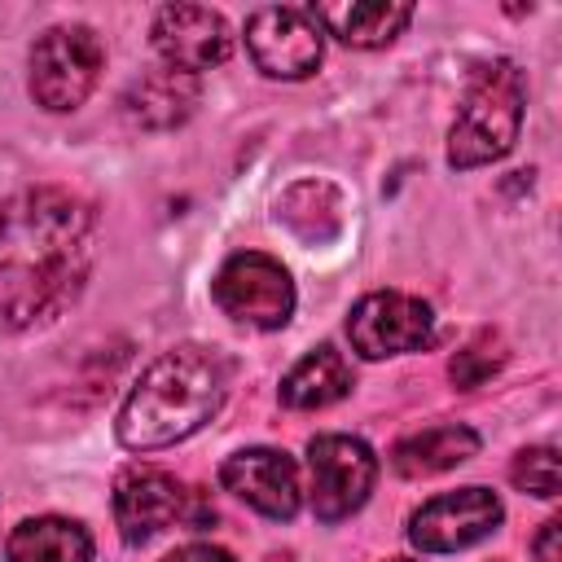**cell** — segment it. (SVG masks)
I'll return each instance as SVG.
<instances>
[{
    "instance_id": "22",
    "label": "cell",
    "mask_w": 562,
    "mask_h": 562,
    "mask_svg": "<svg viewBox=\"0 0 562 562\" xmlns=\"http://www.w3.org/2000/svg\"><path fill=\"white\" fill-rule=\"evenodd\" d=\"M268 562H294V558H290V553H272Z\"/></svg>"
},
{
    "instance_id": "23",
    "label": "cell",
    "mask_w": 562,
    "mask_h": 562,
    "mask_svg": "<svg viewBox=\"0 0 562 562\" xmlns=\"http://www.w3.org/2000/svg\"><path fill=\"white\" fill-rule=\"evenodd\" d=\"M395 562H404V558H395Z\"/></svg>"
},
{
    "instance_id": "20",
    "label": "cell",
    "mask_w": 562,
    "mask_h": 562,
    "mask_svg": "<svg viewBox=\"0 0 562 562\" xmlns=\"http://www.w3.org/2000/svg\"><path fill=\"white\" fill-rule=\"evenodd\" d=\"M558 540H562V522H558V518L540 522V531H536V540H531V553H536V562H562V549H558Z\"/></svg>"
},
{
    "instance_id": "14",
    "label": "cell",
    "mask_w": 562,
    "mask_h": 562,
    "mask_svg": "<svg viewBox=\"0 0 562 562\" xmlns=\"http://www.w3.org/2000/svg\"><path fill=\"white\" fill-rule=\"evenodd\" d=\"M316 26H325L329 35H338L351 48H382L386 40H395L408 18L413 4H391V0H369V4H312Z\"/></svg>"
},
{
    "instance_id": "4",
    "label": "cell",
    "mask_w": 562,
    "mask_h": 562,
    "mask_svg": "<svg viewBox=\"0 0 562 562\" xmlns=\"http://www.w3.org/2000/svg\"><path fill=\"white\" fill-rule=\"evenodd\" d=\"M105 66V48L92 26H48L31 48V97L61 114L88 101L97 75Z\"/></svg>"
},
{
    "instance_id": "18",
    "label": "cell",
    "mask_w": 562,
    "mask_h": 562,
    "mask_svg": "<svg viewBox=\"0 0 562 562\" xmlns=\"http://www.w3.org/2000/svg\"><path fill=\"white\" fill-rule=\"evenodd\" d=\"M501 364H505V342H501V334H496V329H479V334L452 356L448 373H452V382H457L461 391H474V386H483Z\"/></svg>"
},
{
    "instance_id": "13",
    "label": "cell",
    "mask_w": 562,
    "mask_h": 562,
    "mask_svg": "<svg viewBox=\"0 0 562 562\" xmlns=\"http://www.w3.org/2000/svg\"><path fill=\"white\" fill-rule=\"evenodd\" d=\"M193 105H198V79L171 66L140 75L123 97V114L136 127H176L180 119H189Z\"/></svg>"
},
{
    "instance_id": "8",
    "label": "cell",
    "mask_w": 562,
    "mask_h": 562,
    "mask_svg": "<svg viewBox=\"0 0 562 562\" xmlns=\"http://www.w3.org/2000/svg\"><path fill=\"white\" fill-rule=\"evenodd\" d=\"M430 334H435L430 307L400 290H378V294L360 299L347 316V338L364 360L417 351L430 342Z\"/></svg>"
},
{
    "instance_id": "7",
    "label": "cell",
    "mask_w": 562,
    "mask_h": 562,
    "mask_svg": "<svg viewBox=\"0 0 562 562\" xmlns=\"http://www.w3.org/2000/svg\"><path fill=\"white\" fill-rule=\"evenodd\" d=\"M246 48L263 75L303 79L321 61V26H316L312 9L268 4L246 18Z\"/></svg>"
},
{
    "instance_id": "11",
    "label": "cell",
    "mask_w": 562,
    "mask_h": 562,
    "mask_svg": "<svg viewBox=\"0 0 562 562\" xmlns=\"http://www.w3.org/2000/svg\"><path fill=\"white\" fill-rule=\"evenodd\" d=\"M154 48L171 70L198 75L206 66H220L233 48L228 22L215 9L202 4H167L154 18Z\"/></svg>"
},
{
    "instance_id": "21",
    "label": "cell",
    "mask_w": 562,
    "mask_h": 562,
    "mask_svg": "<svg viewBox=\"0 0 562 562\" xmlns=\"http://www.w3.org/2000/svg\"><path fill=\"white\" fill-rule=\"evenodd\" d=\"M162 562H233V558L224 549H215V544H184V549L167 553Z\"/></svg>"
},
{
    "instance_id": "9",
    "label": "cell",
    "mask_w": 562,
    "mask_h": 562,
    "mask_svg": "<svg viewBox=\"0 0 562 562\" xmlns=\"http://www.w3.org/2000/svg\"><path fill=\"white\" fill-rule=\"evenodd\" d=\"M501 518H505V509H501L496 492L461 487V492H443V496L426 501L408 518V540L422 553H457V549H470L474 540L492 536L501 527Z\"/></svg>"
},
{
    "instance_id": "5",
    "label": "cell",
    "mask_w": 562,
    "mask_h": 562,
    "mask_svg": "<svg viewBox=\"0 0 562 562\" xmlns=\"http://www.w3.org/2000/svg\"><path fill=\"white\" fill-rule=\"evenodd\" d=\"M211 294H215V303L233 321L255 325V329H277L294 312V281H290V272L272 255H259V250L233 255L215 272Z\"/></svg>"
},
{
    "instance_id": "17",
    "label": "cell",
    "mask_w": 562,
    "mask_h": 562,
    "mask_svg": "<svg viewBox=\"0 0 562 562\" xmlns=\"http://www.w3.org/2000/svg\"><path fill=\"white\" fill-rule=\"evenodd\" d=\"M347 391H351V364L329 342H321L316 351H307L281 378V404L285 408H325V404L342 400Z\"/></svg>"
},
{
    "instance_id": "15",
    "label": "cell",
    "mask_w": 562,
    "mask_h": 562,
    "mask_svg": "<svg viewBox=\"0 0 562 562\" xmlns=\"http://www.w3.org/2000/svg\"><path fill=\"white\" fill-rule=\"evenodd\" d=\"M479 452V435L470 426H426L417 435H404L391 448V465L404 479H430L443 474Z\"/></svg>"
},
{
    "instance_id": "19",
    "label": "cell",
    "mask_w": 562,
    "mask_h": 562,
    "mask_svg": "<svg viewBox=\"0 0 562 562\" xmlns=\"http://www.w3.org/2000/svg\"><path fill=\"white\" fill-rule=\"evenodd\" d=\"M509 479H514L518 492H531V496L553 501L558 496V452L553 448H522L514 457Z\"/></svg>"
},
{
    "instance_id": "2",
    "label": "cell",
    "mask_w": 562,
    "mask_h": 562,
    "mask_svg": "<svg viewBox=\"0 0 562 562\" xmlns=\"http://www.w3.org/2000/svg\"><path fill=\"white\" fill-rule=\"evenodd\" d=\"M224 360L206 347L162 351L127 391L119 408V443L154 452L202 430L224 404Z\"/></svg>"
},
{
    "instance_id": "10",
    "label": "cell",
    "mask_w": 562,
    "mask_h": 562,
    "mask_svg": "<svg viewBox=\"0 0 562 562\" xmlns=\"http://www.w3.org/2000/svg\"><path fill=\"white\" fill-rule=\"evenodd\" d=\"M189 505L193 492L176 474L154 465H132L114 483V522L127 544H140L162 527H171L176 518H189Z\"/></svg>"
},
{
    "instance_id": "16",
    "label": "cell",
    "mask_w": 562,
    "mask_h": 562,
    "mask_svg": "<svg viewBox=\"0 0 562 562\" xmlns=\"http://www.w3.org/2000/svg\"><path fill=\"white\" fill-rule=\"evenodd\" d=\"M92 536L70 518H26L9 531L4 562H88Z\"/></svg>"
},
{
    "instance_id": "3",
    "label": "cell",
    "mask_w": 562,
    "mask_h": 562,
    "mask_svg": "<svg viewBox=\"0 0 562 562\" xmlns=\"http://www.w3.org/2000/svg\"><path fill=\"white\" fill-rule=\"evenodd\" d=\"M522 101L527 83L514 61H492L483 66L457 110V123L448 132V162L452 167H483L492 158H505L518 140L522 127Z\"/></svg>"
},
{
    "instance_id": "12",
    "label": "cell",
    "mask_w": 562,
    "mask_h": 562,
    "mask_svg": "<svg viewBox=\"0 0 562 562\" xmlns=\"http://www.w3.org/2000/svg\"><path fill=\"white\" fill-rule=\"evenodd\" d=\"M220 479L237 501H246L250 509H259L268 518H294L299 514V470L277 448L233 452L220 465Z\"/></svg>"
},
{
    "instance_id": "6",
    "label": "cell",
    "mask_w": 562,
    "mask_h": 562,
    "mask_svg": "<svg viewBox=\"0 0 562 562\" xmlns=\"http://www.w3.org/2000/svg\"><path fill=\"white\" fill-rule=\"evenodd\" d=\"M307 470H312V509L321 522H338L356 514L378 479V457L364 439L351 435H316L307 443Z\"/></svg>"
},
{
    "instance_id": "1",
    "label": "cell",
    "mask_w": 562,
    "mask_h": 562,
    "mask_svg": "<svg viewBox=\"0 0 562 562\" xmlns=\"http://www.w3.org/2000/svg\"><path fill=\"white\" fill-rule=\"evenodd\" d=\"M97 220L83 198L35 184L0 206V334L66 312L92 268Z\"/></svg>"
}]
</instances>
